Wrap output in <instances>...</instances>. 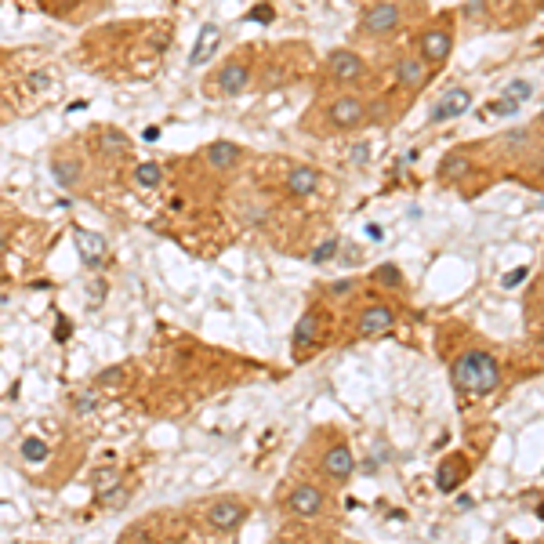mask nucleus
Returning <instances> with one entry per match:
<instances>
[{
	"instance_id": "obj_1",
	"label": "nucleus",
	"mask_w": 544,
	"mask_h": 544,
	"mask_svg": "<svg viewBox=\"0 0 544 544\" xmlns=\"http://www.w3.org/2000/svg\"><path fill=\"white\" fill-rule=\"evenodd\" d=\"M454 385L472 395H490L501 385V370L490 352H465L454 360Z\"/></svg>"
},
{
	"instance_id": "obj_2",
	"label": "nucleus",
	"mask_w": 544,
	"mask_h": 544,
	"mask_svg": "<svg viewBox=\"0 0 544 544\" xmlns=\"http://www.w3.org/2000/svg\"><path fill=\"white\" fill-rule=\"evenodd\" d=\"M327 73H330L334 80H341V83H355V80L367 76V62L355 55V51L338 48V51L327 55Z\"/></svg>"
},
{
	"instance_id": "obj_3",
	"label": "nucleus",
	"mask_w": 544,
	"mask_h": 544,
	"mask_svg": "<svg viewBox=\"0 0 544 544\" xmlns=\"http://www.w3.org/2000/svg\"><path fill=\"white\" fill-rule=\"evenodd\" d=\"M330 123L334 128H360V123L367 120V106H363V98H355V95H341V98H334V106H330Z\"/></svg>"
},
{
	"instance_id": "obj_4",
	"label": "nucleus",
	"mask_w": 544,
	"mask_h": 544,
	"mask_svg": "<svg viewBox=\"0 0 544 544\" xmlns=\"http://www.w3.org/2000/svg\"><path fill=\"white\" fill-rule=\"evenodd\" d=\"M400 26V4H385V0H374L363 11V29L367 33H392Z\"/></svg>"
},
{
	"instance_id": "obj_5",
	"label": "nucleus",
	"mask_w": 544,
	"mask_h": 544,
	"mask_svg": "<svg viewBox=\"0 0 544 544\" xmlns=\"http://www.w3.org/2000/svg\"><path fill=\"white\" fill-rule=\"evenodd\" d=\"M247 83H250V66H247V62H233V58H229L225 62V66L218 69V91L225 95V98H233V95H240L243 88H247Z\"/></svg>"
},
{
	"instance_id": "obj_6",
	"label": "nucleus",
	"mask_w": 544,
	"mask_h": 544,
	"mask_svg": "<svg viewBox=\"0 0 544 544\" xmlns=\"http://www.w3.org/2000/svg\"><path fill=\"white\" fill-rule=\"evenodd\" d=\"M468 106H472V95H468L465 88H450L443 98H435V106H432V120H435V123L454 120V116L468 113Z\"/></svg>"
},
{
	"instance_id": "obj_7",
	"label": "nucleus",
	"mask_w": 544,
	"mask_h": 544,
	"mask_svg": "<svg viewBox=\"0 0 544 544\" xmlns=\"http://www.w3.org/2000/svg\"><path fill=\"white\" fill-rule=\"evenodd\" d=\"M287 508L294 515H301V519H312V515H320V508H323V494L316 487H298L294 494L287 497Z\"/></svg>"
},
{
	"instance_id": "obj_8",
	"label": "nucleus",
	"mask_w": 544,
	"mask_h": 544,
	"mask_svg": "<svg viewBox=\"0 0 544 544\" xmlns=\"http://www.w3.org/2000/svg\"><path fill=\"white\" fill-rule=\"evenodd\" d=\"M243 505L240 501H218V505H211V512H207V522H211L215 530H233L243 522Z\"/></svg>"
},
{
	"instance_id": "obj_9",
	"label": "nucleus",
	"mask_w": 544,
	"mask_h": 544,
	"mask_svg": "<svg viewBox=\"0 0 544 544\" xmlns=\"http://www.w3.org/2000/svg\"><path fill=\"white\" fill-rule=\"evenodd\" d=\"M421 58L428 66H439V62L450 58V33L447 29H428L421 36Z\"/></svg>"
},
{
	"instance_id": "obj_10",
	"label": "nucleus",
	"mask_w": 544,
	"mask_h": 544,
	"mask_svg": "<svg viewBox=\"0 0 544 544\" xmlns=\"http://www.w3.org/2000/svg\"><path fill=\"white\" fill-rule=\"evenodd\" d=\"M236 160H240V145H233V142H211L203 149V163L215 167V171H233Z\"/></svg>"
},
{
	"instance_id": "obj_11",
	"label": "nucleus",
	"mask_w": 544,
	"mask_h": 544,
	"mask_svg": "<svg viewBox=\"0 0 544 544\" xmlns=\"http://www.w3.org/2000/svg\"><path fill=\"white\" fill-rule=\"evenodd\" d=\"M323 472H327L330 479H348V475L355 472L352 450H348V447H330L327 457H323Z\"/></svg>"
},
{
	"instance_id": "obj_12",
	"label": "nucleus",
	"mask_w": 544,
	"mask_h": 544,
	"mask_svg": "<svg viewBox=\"0 0 544 544\" xmlns=\"http://www.w3.org/2000/svg\"><path fill=\"white\" fill-rule=\"evenodd\" d=\"M395 76H400V83L407 91H417V88H425V80H428V62L425 58H403L400 66H395Z\"/></svg>"
},
{
	"instance_id": "obj_13",
	"label": "nucleus",
	"mask_w": 544,
	"mask_h": 544,
	"mask_svg": "<svg viewBox=\"0 0 544 544\" xmlns=\"http://www.w3.org/2000/svg\"><path fill=\"white\" fill-rule=\"evenodd\" d=\"M392 308L388 305H370L363 316H360V334H367V338H374V334H385L392 330Z\"/></svg>"
},
{
	"instance_id": "obj_14",
	"label": "nucleus",
	"mask_w": 544,
	"mask_h": 544,
	"mask_svg": "<svg viewBox=\"0 0 544 544\" xmlns=\"http://www.w3.org/2000/svg\"><path fill=\"white\" fill-rule=\"evenodd\" d=\"M316 189H320V171H312V167H294V171L287 175L290 196H312Z\"/></svg>"
},
{
	"instance_id": "obj_15",
	"label": "nucleus",
	"mask_w": 544,
	"mask_h": 544,
	"mask_svg": "<svg viewBox=\"0 0 544 544\" xmlns=\"http://www.w3.org/2000/svg\"><path fill=\"white\" fill-rule=\"evenodd\" d=\"M218 36H222V33H218V26H211V22H207V26L200 29V36H196V48H193V55H189V66H193V69H200L203 62L215 55V48H218Z\"/></svg>"
},
{
	"instance_id": "obj_16",
	"label": "nucleus",
	"mask_w": 544,
	"mask_h": 544,
	"mask_svg": "<svg viewBox=\"0 0 544 544\" xmlns=\"http://www.w3.org/2000/svg\"><path fill=\"white\" fill-rule=\"evenodd\" d=\"M290 341H294L298 352H305V348H312V345L320 341V316H316V312H305V316L298 320L294 338H290Z\"/></svg>"
},
{
	"instance_id": "obj_17",
	"label": "nucleus",
	"mask_w": 544,
	"mask_h": 544,
	"mask_svg": "<svg viewBox=\"0 0 544 544\" xmlns=\"http://www.w3.org/2000/svg\"><path fill=\"white\" fill-rule=\"evenodd\" d=\"M468 468H465V461L461 457H450V461H443L439 465V472H435V487L443 490V494H454L457 490V483H461V475H465Z\"/></svg>"
},
{
	"instance_id": "obj_18",
	"label": "nucleus",
	"mask_w": 544,
	"mask_h": 544,
	"mask_svg": "<svg viewBox=\"0 0 544 544\" xmlns=\"http://www.w3.org/2000/svg\"><path fill=\"white\" fill-rule=\"evenodd\" d=\"M51 175H55V182L62 185V189H76V185H80V163L69 160V156H55L51 160Z\"/></svg>"
},
{
	"instance_id": "obj_19",
	"label": "nucleus",
	"mask_w": 544,
	"mask_h": 544,
	"mask_svg": "<svg viewBox=\"0 0 544 544\" xmlns=\"http://www.w3.org/2000/svg\"><path fill=\"white\" fill-rule=\"evenodd\" d=\"M76 240H80V250H83V258H88V265L95 268L102 261V254H106V240L98 233H88V229H76Z\"/></svg>"
},
{
	"instance_id": "obj_20",
	"label": "nucleus",
	"mask_w": 544,
	"mask_h": 544,
	"mask_svg": "<svg viewBox=\"0 0 544 544\" xmlns=\"http://www.w3.org/2000/svg\"><path fill=\"white\" fill-rule=\"evenodd\" d=\"M128 135H123V131H116V128H106V131H102L98 135V153L102 156H123V153H128Z\"/></svg>"
},
{
	"instance_id": "obj_21",
	"label": "nucleus",
	"mask_w": 544,
	"mask_h": 544,
	"mask_svg": "<svg viewBox=\"0 0 544 544\" xmlns=\"http://www.w3.org/2000/svg\"><path fill=\"white\" fill-rule=\"evenodd\" d=\"M160 182H163L160 163H138L135 167V185H142V189H156Z\"/></svg>"
},
{
	"instance_id": "obj_22",
	"label": "nucleus",
	"mask_w": 544,
	"mask_h": 544,
	"mask_svg": "<svg viewBox=\"0 0 544 544\" xmlns=\"http://www.w3.org/2000/svg\"><path fill=\"white\" fill-rule=\"evenodd\" d=\"M91 487H95V497H102V494L116 490V487H120L116 468H102V472H95V475H91Z\"/></svg>"
},
{
	"instance_id": "obj_23",
	"label": "nucleus",
	"mask_w": 544,
	"mask_h": 544,
	"mask_svg": "<svg viewBox=\"0 0 544 544\" xmlns=\"http://www.w3.org/2000/svg\"><path fill=\"white\" fill-rule=\"evenodd\" d=\"M48 443H44V439H26V443H22V457H26V461H33V465H40V461H48Z\"/></svg>"
},
{
	"instance_id": "obj_24",
	"label": "nucleus",
	"mask_w": 544,
	"mask_h": 544,
	"mask_svg": "<svg viewBox=\"0 0 544 544\" xmlns=\"http://www.w3.org/2000/svg\"><path fill=\"white\" fill-rule=\"evenodd\" d=\"M530 95H533V83L530 80H512L508 88H505V98H512L515 106H519V102H526Z\"/></svg>"
},
{
	"instance_id": "obj_25",
	"label": "nucleus",
	"mask_w": 544,
	"mask_h": 544,
	"mask_svg": "<svg viewBox=\"0 0 544 544\" xmlns=\"http://www.w3.org/2000/svg\"><path fill=\"white\" fill-rule=\"evenodd\" d=\"M95 407H98V392H95V388H83V392L73 395V410H76V414H91Z\"/></svg>"
},
{
	"instance_id": "obj_26",
	"label": "nucleus",
	"mask_w": 544,
	"mask_h": 544,
	"mask_svg": "<svg viewBox=\"0 0 544 544\" xmlns=\"http://www.w3.org/2000/svg\"><path fill=\"white\" fill-rule=\"evenodd\" d=\"M461 175H468V160L465 156H447L443 160V178H461Z\"/></svg>"
},
{
	"instance_id": "obj_27",
	"label": "nucleus",
	"mask_w": 544,
	"mask_h": 544,
	"mask_svg": "<svg viewBox=\"0 0 544 544\" xmlns=\"http://www.w3.org/2000/svg\"><path fill=\"white\" fill-rule=\"evenodd\" d=\"M374 280L385 283V287H400L403 283V276H400V268H395V265H381L378 272H374Z\"/></svg>"
},
{
	"instance_id": "obj_28",
	"label": "nucleus",
	"mask_w": 544,
	"mask_h": 544,
	"mask_svg": "<svg viewBox=\"0 0 544 544\" xmlns=\"http://www.w3.org/2000/svg\"><path fill=\"white\" fill-rule=\"evenodd\" d=\"M334 254H338V240H323L316 250H312V261H316V265H323V261H330Z\"/></svg>"
},
{
	"instance_id": "obj_29",
	"label": "nucleus",
	"mask_w": 544,
	"mask_h": 544,
	"mask_svg": "<svg viewBox=\"0 0 544 544\" xmlns=\"http://www.w3.org/2000/svg\"><path fill=\"white\" fill-rule=\"evenodd\" d=\"M98 505H106V508H123V505H128V490H109V494H102L98 497Z\"/></svg>"
},
{
	"instance_id": "obj_30",
	"label": "nucleus",
	"mask_w": 544,
	"mask_h": 544,
	"mask_svg": "<svg viewBox=\"0 0 544 544\" xmlns=\"http://www.w3.org/2000/svg\"><path fill=\"white\" fill-rule=\"evenodd\" d=\"M48 83H51L48 73H29V76H26V91H29V95H33V91H44Z\"/></svg>"
},
{
	"instance_id": "obj_31",
	"label": "nucleus",
	"mask_w": 544,
	"mask_h": 544,
	"mask_svg": "<svg viewBox=\"0 0 544 544\" xmlns=\"http://www.w3.org/2000/svg\"><path fill=\"white\" fill-rule=\"evenodd\" d=\"M515 109H519V106H515L512 98H501V102H494V106H490V113H494V116H512Z\"/></svg>"
},
{
	"instance_id": "obj_32",
	"label": "nucleus",
	"mask_w": 544,
	"mask_h": 544,
	"mask_svg": "<svg viewBox=\"0 0 544 544\" xmlns=\"http://www.w3.org/2000/svg\"><path fill=\"white\" fill-rule=\"evenodd\" d=\"M247 18H250V22H272V8H268V4H258Z\"/></svg>"
},
{
	"instance_id": "obj_33",
	"label": "nucleus",
	"mask_w": 544,
	"mask_h": 544,
	"mask_svg": "<svg viewBox=\"0 0 544 544\" xmlns=\"http://www.w3.org/2000/svg\"><path fill=\"white\" fill-rule=\"evenodd\" d=\"M120 378H123L120 367H109V370H102V374H98V385H116Z\"/></svg>"
},
{
	"instance_id": "obj_34",
	"label": "nucleus",
	"mask_w": 544,
	"mask_h": 544,
	"mask_svg": "<svg viewBox=\"0 0 544 544\" xmlns=\"http://www.w3.org/2000/svg\"><path fill=\"white\" fill-rule=\"evenodd\" d=\"M522 280H526V268H512V272H508V276H505V287L512 290V287H519Z\"/></svg>"
},
{
	"instance_id": "obj_35",
	"label": "nucleus",
	"mask_w": 544,
	"mask_h": 544,
	"mask_svg": "<svg viewBox=\"0 0 544 544\" xmlns=\"http://www.w3.org/2000/svg\"><path fill=\"white\" fill-rule=\"evenodd\" d=\"M102 298H106V283L95 280V283H91V305H102Z\"/></svg>"
},
{
	"instance_id": "obj_36",
	"label": "nucleus",
	"mask_w": 544,
	"mask_h": 544,
	"mask_svg": "<svg viewBox=\"0 0 544 544\" xmlns=\"http://www.w3.org/2000/svg\"><path fill=\"white\" fill-rule=\"evenodd\" d=\"M352 290V280H338V283H330V294H348Z\"/></svg>"
},
{
	"instance_id": "obj_37",
	"label": "nucleus",
	"mask_w": 544,
	"mask_h": 544,
	"mask_svg": "<svg viewBox=\"0 0 544 544\" xmlns=\"http://www.w3.org/2000/svg\"><path fill=\"white\" fill-rule=\"evenodd\" d=\"M55 338H58V341H66V338H69V320H58V330H55Z\"/></svg>"
},
{
	"instance_id": "obj_38",
	"label": "nucleus",
	"mask_w": 544,
	"mask_h": 544,
	"mask_svg": "<svg viewBox=\"0 0 544 544\" xmlns=\"http://www.w3.org/2000/svg\"><path fill=\"white\" fill-rule=\"evenodd\" d=\"M487 8V0H468V15H483Z\"/></svg>"
},
{
	"instance_id": "obj_39",
	"label": "nucleus",
	"mask_w": 544,
	"mask_h": 544,
	"mask_svg": "<svg viewBox=\"0 0 544 544\" xmlns=\"http://www.w3.org/2000/svg\"><path fill=\"white\" fill-rule=\"evenodd\" d=\"M352 160H355V163H367V145H355V149H352Z\"/></svg>"
},
{
	"instance_id": "obj_40",
	"label": "nucleus",
	"mask_w": 544,
	"mask_h": 544,
	"mask_svg": "<svg viewBox=\"0 0 544 544\" xmlns=\"http://www.w3.org/2000/svg\"><path fill=\"white\" fill-rule=\"evenodd\" d=\"M4 243H8V229L0 225V250H4Z\"/></svg>"
},
{
	"instance_id": "obj_41",
	"label": "nucleus",
	"mask_w": 544,
	"mask_h": 544,
	"mask_svg": "<svg viewBox=\"0 0 544 544\" xmlns=\"http://www.w3.org/2000/svg\"><path fill=\"white\" fill-rule=\"evenodd\" d=\"M540 123H544V109H540Z\"/></svg>"
}]
</instances>
